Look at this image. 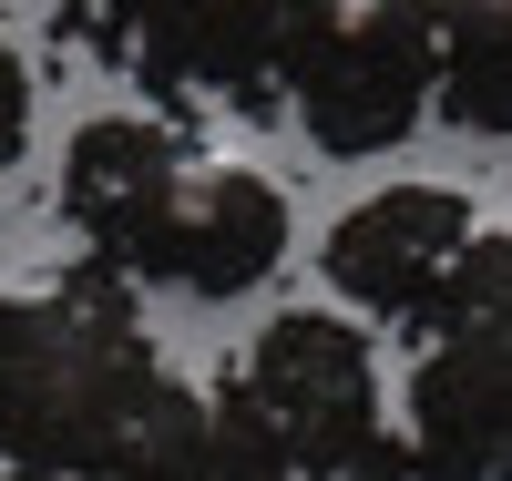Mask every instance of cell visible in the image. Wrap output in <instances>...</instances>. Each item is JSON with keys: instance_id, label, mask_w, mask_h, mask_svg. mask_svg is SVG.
I'll list each match as a JSON object with an SVG mask.
<instances>
[{"instance_id": "obj_1", "label": "cell", "mask_w": 512, "mask_h": 481, "mask_svg": "<svg viewBox=\"0 0 512 481\" xmlns=\"http://www.w3.org/2000/svg\"><path fill=\"white\" fill-rule=\"evenodd\" d=\"M154 389L164 359L113 267H72L52 287L0 297V471L103 481Z\"/></svg>"}, {"instance_id": "obj_2", "label": "cell", "mask_w": 512, "mask_h": 481, "mask_svg": "<svg viewBox=\"0 0 512 481\" xmlns=\"http://www.w3.org/2000/svg\"><path fill=\"white\" fill-rule=\"evenodd\" d=\"M287 93L318 154H390L441 103V0H318Z\"/></svg>"}, {"instance_id": "obj_3", "label": "cell", "mask_w": 512, "mask_h": 481, "mask_svg": "<svg viewBox=\"0 0 512 481\" xmlns=\"http://www.w3.org/2000/svg\"><path fill=\"white\" fill-rule=\"evenodd\" d=\"M308 21L318 0H113L123 72L175 113H267L297 82Z\"/></svg>"}, {"instance_id": "obj_4", "label": "cell", "mask_w": 512, "mask_h": 481, "mask_svg": "<svg viewBox=\"0 0 512 481\" xmlns=\"http://www.w3.org/2000/svg\"><path fill=\"white\" fill-rule=\"evenodd\" d=\"M246 379L256 400H267V420L287 430V451L308 481H349L390 430H379V369H369V338L349 318L328 308H287L256 328L246 348Z\"/></svg>"}, {"instance_id": "obj_5", "label": "cell", "mask_w": 512, "mask_h": 481, "mask_svg": "<svg viewBox=\"0 0 512 481\" xmlns=\"http://www.w3.org/2000/svg\"><path fill=\"white\" fill-rule=\"evenodd\" d=\"M277 256H287V195L267 174H246V164H195L134 226V246L113 256V277H164V287L205 297V308H226V297L277 277Z\"/></svg>"}, {"instance_id": "obj_6", "label": "cell", "mask_w": 512, "mask_h": 481, "mask_svg": "<svg viewBox=\"0 0 512 481\" xmlns=\"http://www.w3.org/2000/svg\"><path fill=\"white\" fill-rule=\"evenodd\" d=\"M472 236H482L472 195H451V185H390V195H369V205H349L328 226V287L349 297V308L410 328Z\"/></svg>"}, {"instance_id": "obj_7", "label": "cell", "mask_w": 512, "mask_h": 481, "mask_svg": "<svg viewBox=\"0 0 512 481\" xmlns=\"http://www.w3.org/2000/svg\"><path fill=\"white\" fill-rule=\"evenodd\" d=\"M410 451L420 481H512V318L410 359Z\"/></svg>"}, {"instance_id": "obj_8", "label": "cell", "mask_w": 512, "mask_h": 481, "mask_svg": "<svg viewBox=\"0 0 512 481\" xmlns=\"http://www.w3.org/2000/svg\"><path fill=\"white\" fill-rule=\"evenodd\" d=\"M205 154L175 134V123H154V113H103V123H82L72 154H62V215L82 236H93V267H113L123 246H134V226L175 195V174H195Z\"/></svg>"}, {"instance_id": "obj_9", "label": "cell", "mask_w": 512, "mask_h": 481, "mask_svg": "<svg viewBox=\"0 0 512 481\" xmlns=\"http://www.w3.org/2000/svg\"><path fill=\"white\" fill-rule=\"evenodd\" d=\"M441 113L451 134H512V0H441Z\"/></svg>"}, {"instance_id": "obj_10", "label": "cell", "mask_w": 512, "mask_h": 481, "mask_svg": "<svg viewBox=\"0 0 512 481\" xmlns=\"http://www.w3.org/2000/svg\"><path fill=\"white\" fill-rule=\"evenodd\" d=\"M103 481H216V430H205V400H185V389L164 379L154 410L134 420V441L113 451Z\"/></svg>"}, {"instance_id": "obj_11", "label": "cell", "mask_w": 512, "mask_h": 481, "mask_svg": "<svg viewBox=\"0 0 512 481\" xmlns=\"http://www.w3.org/2000/svg\"><path fill=\"white\" fill-rule=\"evenodd\" d=\"M205 430H216V481H297V451H287V430L267 420L246 359H226L216 400H205Z\"/></svg>"}, {"instance_id": "obj_12", "label": "cell", "mask_w": 512, "mask_h": 481, "mask_svg": "<svg viewBox=\"0 0 512 481\" xmlns=\"http://www.w3.org/2000/svg\"><path fill=\"white\" fill-rule=\"evenodd\" d=\"M492 318H512V236H472L451 256V277L431 287V308H420L400 338H461V328H492Z\"/></svg>"}, {"instance_id": "obj_13", "label": "cell", "mask_w": 512, "mask_h": 481, "mask_svg": "<svg viewBox=\"0 0 512 481\" xmlns=\"http://www.w3.org/2000/svg\"><path fill=\"white\" fill-rule=\"evenodd\" d=\"M21 134H31V72H21L11 41H0V164L21 154Z\"/></svg>"}, {"instance_id": "obj_14", "label": "cell", "mask_w": 512, "mask_h": 481, "mask_svg": "<svg viewBox=\"0 0 512 481\" xmlns=\"http://www.w3.org/2000/svg\"><path fill=\"white\" fill-rule=\"evenodd\" d=\"M349 481H420V451H410V441H379V451H369Z\"/></svg>"}, {"instance_id": "obj_15", "label": "cell", "mask_w": 512, "mask_h": 481, "mask_svg": "<svg viewBox=\"0 0 512 481\" xmlns=\"http://www.w3.org/2000/svg\"><path fill=\"white\" fill-rule=\"evenodd\" d=\"M0 481H52V471H0Z\"/></svg>"}]
</instances>
